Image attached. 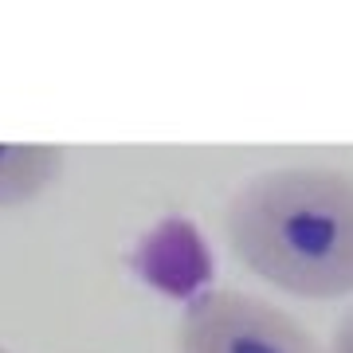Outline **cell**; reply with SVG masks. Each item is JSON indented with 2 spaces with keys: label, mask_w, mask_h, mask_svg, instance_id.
<instances>
[{
  "label": "cell",
  "mask_w": 353,
  "mask_h": 353,
  "mask_svg": "<svg viewBox=\"0 0 353 353\" xmlns=\"http://www.w3.org/2000/svg\"><path fill=\"white\" fill-rule=\"evenodd\" d=\"M232 255L299 299L353 294V173L294 161L248 176L224 208Z\"/></svg>",
  "instance_id": "6da1fadb"
},
{
  "label": "cell",
  "mask_w": 353,
  "mask_h": 353,
  "mask_svg": "<svg viewBox=\"0 0 353 353\" xmlns=\"http://www.w3.org/2000/svg\"><path fill=\"white\" fill-rule=\"evenodd\" d=\"M181 353H326L322 341L259 294L201 290L181 318Z\"/></svg>",
  "instance_id": "7a4b0ae2"
},
{
  "label": "cell",
  "mask_w": 353,
  "mask_h": 353,
  "mask_svg": "<svg viewBox=\"0 0 353 353\" xmlns=\"http://www.w3.org/2000/svg\"><path fill=\"white\" fill-rule=\"evenodd\" d=\"M63 150L48 141H0V208L36 201L63 173Z\"/></svg>",
  "instance_id": "3957f363"
},
{
  "label": "cell",
  "mask_w": 353,
  "mask_h": 353,
  "mask_svg": "<svg viewBox=\"0 0 353 353\" xmlns=\"http://www.w3.org/2000/svg\"><path fill=\"white\" fill-rule=\"evenodd\" d=\"M326 353H353V310L338 322L334 338H330V350Z\"/></svg>",
  "instance_id": "277c9868"
},
{
  "label": "cell",
  "mask_w": 353,
  "mask_h": 353,
  "mask_svg": "<svg viewBox=\"0 0 353 353\" xmlns=\"http://www.w3.org/2000/svg\"><path fill=\"white\" fill-rule=\"evenodd\" d=\"M0 353H8V350H4V345H0Z\"/></svg>",
  "instance_id": "5b68a950"
}]
</instances>
